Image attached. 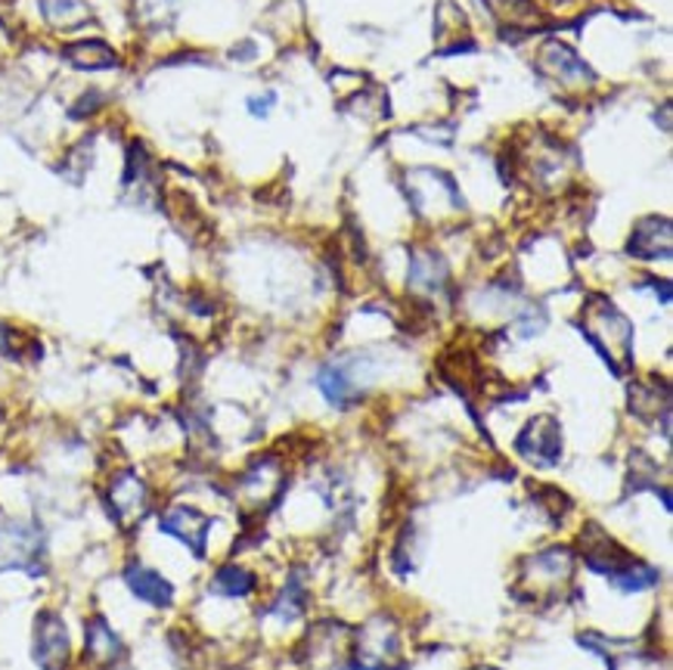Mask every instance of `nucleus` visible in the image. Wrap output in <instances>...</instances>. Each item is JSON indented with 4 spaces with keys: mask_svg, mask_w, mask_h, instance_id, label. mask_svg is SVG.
<instances>
[{
    "mask_svg": "<svg viewBox=\"0 0 673 670\" xmlns=\"http://www.w3.org/2000/svg\"><path fill=\"white\" fill-rule=\"evenodd\" d=\"M69 630L56 611H41L34 618V661L41 670H65L69 668Z\"/></svg>",
    "mask_w": 673,
    "mask_h": 670,
    "instance_id": "1",
    "label": "nucleus"
},
{
    "mask_svg": "<svg viewBox=\"0 0 673 670\" xmlns=\"http://www.w3.org/2000/svg\"><path fill=\"white\" fill-rule=\"evenodd\" d=\"M109 512L122 527H134L146 512H149V488L144 479H137L134 472H122L115 475L109 484Z\"/></svg>",
    "mask_w": 673,
    "mask_h": 670,
    "instance_id": "2",
    "label": "nucleus"
},
{
    "mask_svg": "<svg viewBox=\"0 0 673 670\" xmlns=\"http://www.w3.org/2000/svg\"><path fill=\"white\" fill-rule=\"evenodd\" d=\"M159 527L165 534H171L180 543H187L192 553H206V537H209V519L192 506H171L161 512Z\"/></svg>",
    "mask_w": 673,
    "mask_h": 670,
    "instance_id": "3",
    "label": "nucleus"
},
{
    "mask_svg": "<svg viewBox=\"0 0 673 670\" xmlns=\"http://www.w3.org/2000/svg\"><path fill=\"white\" fill-rule=\"evenodd\" d=\"M125 584H128V590L134 593L140 603H146V606L168 608L175 603V584H171L168 577H161L159 572L140 565V562H130L128 568H125Z\"/></svg>",
    "mask_w": 673,
    "mask_h": 670,
    "instance_id": "4",
    "label": "nucleus"
},
{
    "mask_svg": "<svg viewBox=\"0 0 673 670\" xmlns=\"http://www.w3.org/2000/svg\"><path fill=\"white\" fill-rule=\"evenodd\" d=\"M125 655V646L103 618H91L84 627V658H91L99 668H109Z\"/></svg>",
    "mask_w": 673,
    "mask_h": 670,
    "instance_id": "5",
    "label": "nucleus"
},
{
    "mask_svg": "<svg viewBox=\"0 0 673 670\" xmlns=\"http://www.w3.org/2000/svg\"><path fill=\"white\" fill-rule=\"evenodd\" d=\"M218 593H224V596H249V593L255 590V577L249 575V572H242V568H233V565H227V568H221L218 575H214V584H211Z\"/></svg>",
    "mask_w": 673,
    "mask_h": 670,
    "instance_id": "6",
    "label": "nucleus"
},
{
    "mask_svg": "<svg viewBox=\"0 0 673 670\" xmlns=\"http://www.w3.org/2000/svg\"><path fill=\"white\" fill-rule=\"evenodd\" d=\"M69 60L75 65H81V69H103V65L113 63L115 56L103 48L99 41H84L78 48L69 50Z\"/></svg>",
    "mask_w": 673,
    "mask_h": 670,
    "instance_id": "7",
    "label": "nucleus"
}]
</instances>
